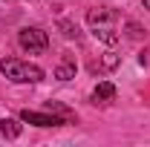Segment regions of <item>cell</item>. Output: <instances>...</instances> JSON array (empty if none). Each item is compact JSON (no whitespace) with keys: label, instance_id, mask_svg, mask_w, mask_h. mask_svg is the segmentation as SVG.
<instances>
[{"label":"cell","instance_id":"obj_1","mask_svg":"<svg viewBox=\"0 0 150 147\" xmlns=\"http://www.w3.org/2000/svg\"><path fill=\"white\" fill-rule=\"evenodd\" d=\"M87 23H90V29H93V35L101 40V43H107V46H115L121 35H118V15L112 12V9H90L87 12Z\"/></svg>","mask_w":150,"mask_h":147},{"label":"cell","instance_id":"obj_2","mask_svg":"<svg viewBox=\"0 0 150 147\" xmlns=\"http://www.w3.org/2000/svg\"><path fill=\"white\" fill-rule=\"evenodd\" d=\"M0 72L6 75L12 84H38V81H43V69L38 64L20 61V58H3Z\"/></svg>","mask_w":150,"mask_h":147},{"label":"cell","instance_id":"obj_3","mask_svg":"<svg viewBox=\"0 0 150 147\" xmlns=\"http://www.w3.org/2000/svg\"><path fill=\"white\" fill-rule=\"evenodd\" d=\"M18 43H20L23 52L40 55V52L49 49V35H46L43 29H38V26H23V29L18 32Z\"/></svg>","mask_w":150,"mask_h":147},{"label":"cell","instance_id":"obj_4","mask_svg":"<svg viewBox=\"0 0 150 147\" xmlns=\"http://www.w3.org/2000/svg\"><path fill=\"white\" fill-rule=\"evenodd\" d=\"M20 121H26V124H35V127H61V124H69L67 118H61L55 112H35V110H23L20 112Z\"/></svg>","mask_w":150,"mask_h":147},{"label":"cell","instance_id":"obj_5","mask_svg":"<svg viewBox=\"0 0 150 147\" xmlns=\"http://www.w3.org/2000/svg\"><path fill=\"white\" fill-rule=\"evenodd\" d=\"M93 104H107V101H112L115 98V84L112 81H98V87L93 90Z\"/></svg>","mask_w":150,"mask_h":147},{"label":"cell","instance_id":"obj_6","mask_svg":"<svg viewBox=\"0 0 150 147\" xmlns=\"http://www.w3.org/2000/svg\"><path fill=\"white\" fill-rule=\"evenodd\" d=\"M20 130H23V127H20L15 118H0V136H6V139H18Z\"/></svg>","mask_w":150,"mask_h":147},{"label":"cell","instance_id":"obj_7","mask_svg":"<svg viewBox=\"0 0 150 147\" xmlns=\"http://www.w3.org/2000/svg\"><path fill=\"white\" fill-rule=\"evenodd\" d=\"M55 78H58V81H69V78H75V64L69 61V58H64V61L55 66Z\"/></svg>","mask_w":150,"mask_h":147},{"label":"cell","instance_id":"obj_8","mask_svg":"<svg viewBox=\"0 0 150 147\" xmlns=\"http://www.w3.org/2000/svg\"><path fill=\"white\" fill-rule=\"evenodd\" d=\"M46 110L55 112V115H61V118H67L69 124L75 121V112H72V110H67V107H64V104H58V101H46Z\"/></svg>","mask_w":150,"mask_h":147},{"label":"cell","instance_id":"obj_9","mask_svg":"<svg viewBox=\"0 0 150 147\" xmlns=\"http://www.w3.org/2000/svg\"><path fill=\"white\" fill-rule=\"evenodd\" d=\"M115 64H118V58H115V55H107L104 61H101V64H93V72H104V69H112Z\"/></svg>","mask_w":150,"mask_h":147},{"label":"cell","instance_id":"obj_10","mask_svg":"<svg viewBox=\"0 0 150 147\" xmlns=\"http://www.w3.org/2000/svg\"><path fill=\"white\" fill-rule=\"evenodd\" d=\"M61 29H64V35H67V37H78V26L69 23V20H61Z\"/></svg>","mask_w":150,"mask_h":147},{"label":"cell","instance_id":"obj_11","mask_svg":"<svg viewBox=\"0 0 150 147\" xmlns=\"http://www.w3.org/2000/svg\"><path fill=\"white\" fill-rule=\"evenodd\" d=\"M142 6H144V9H147V12H150V0H142Z\"/></svg>","mask_w":150,"mask_h":147}]
</instances>
